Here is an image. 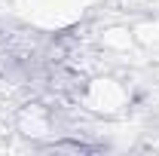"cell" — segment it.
I'll list each match as a JSON object with an SVG mask.
<instances>
[]
</instances>
